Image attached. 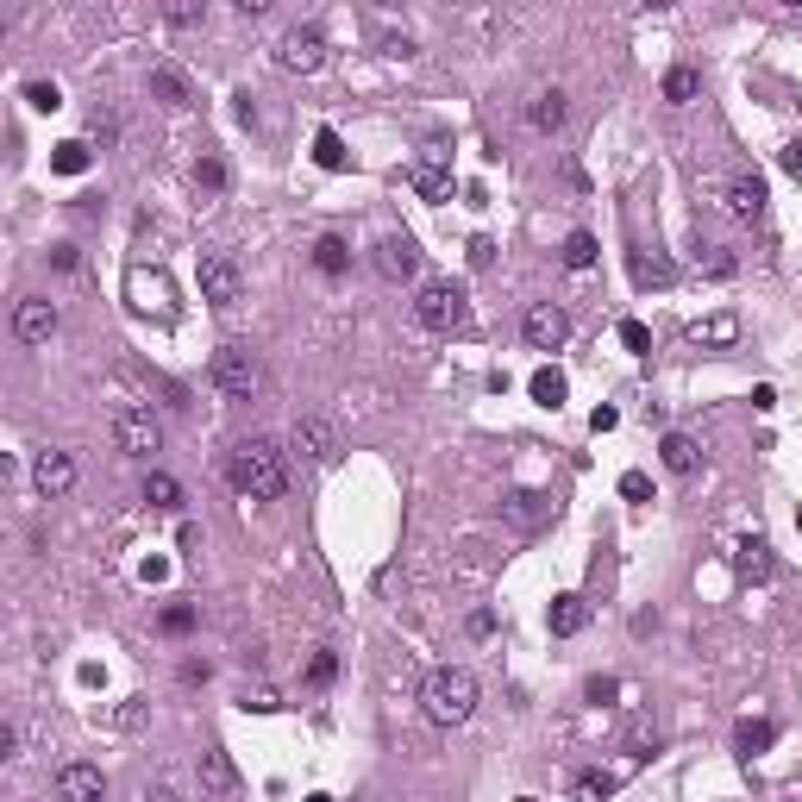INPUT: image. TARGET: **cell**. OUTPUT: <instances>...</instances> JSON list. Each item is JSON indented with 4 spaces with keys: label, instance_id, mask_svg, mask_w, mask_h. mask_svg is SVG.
<instances>
[{
    "label": "cell",
    "instance_id": "6da1fadb",
    "mask_svg": "<svg viewBox=\"0 0 802 802\" xmlns=\"http://www.w3.org/2000/svg\"><path fill=\"white\" fill-rule=\"evenodd\" d=\"M226 477L245 502H282L289 495V452L276 439H245V445H232Z\"/></svg>",
    "mask_w": 802,
    "mask_h": 802
},
{
    "label": "cell",
    "instance_id": "7a4b0ae2",
    "mask_svg": "<svg viewBox=\"0 0 802 802\" xmlns=\"http://www.w3.org/2000/svg\"><path fill=\"white\" fill-rule=\"evenodd\" d=\"M477 677H470L464 665H439L427 671V683H420V709H427L433 727H464L470 715H477Z\"/></svg>",
    "mask_w": 802,
    "mask_h": 802
},
{
    "label": "cell",
    "instance_id": "3957f363",
    "mask_svg": "<svg viewBox=\"0 0 802 802\" xmlns=\"http://www.w3.org/2000/svg\"><path fill=\"white\" fill-rule=\"evenodd\" d=\"M414 320L427 326V333H458V326L470 320V295H464V282H452V276L420 282V289H414Z\"/></svg>",
    "mask_w": 802,
    "mask_h": 802
},
{
    "label": "cell",
    "instance_id": "277c9868",
    "mask_svg": "<svg viewBox=\"0 0 802 802\" xmlns=\"http://www.w3.org/2000/svg\"><path fill=\"white\" fill-rule=\"evenodd\" d=\"M207 383L226 401H257V389H264V358H257L251 345H220L214 364H207Z\"/></svg>",
    "mask_w": 802,
    "mask_h": 802
},
{
    "label": "cell",
    "instance_id": "5b68a950",
    "mask_svg": "<svg viewBox=\"0 0 802 802\" xmlns=\"http://www.w3.org/2000/svg\"><path fill=\"white\" fill-rule=\"evenodd\" d=\"M113 445H120L126 458H151L157 445H163V420H157L151 408H138V401H132V408L113 414Z\"/></svg>",
    "mask_w": 802,
    "mask_h": 802
},
{
    "label": "cell",
    "instance_id": "8992f818",
    "mask_svg": "<svg viewBox=\"0 0 802 802\" xmlns=\"http://www.w3.org/2000/svg\"><path fill=\"white\" fill-rule=\"evenodd\" d=\"M195 282H201L207 308H239V295H245V276H239V264H232L226 251H207L201 270H195Z\"/></svg>",
    "mask_w": 802,
    "mask_h": 802
},
{
    "label": "cell",
    "instance_id": "52a82bcc",
    "mask_svg": "<svg viewBox=\"0 0 802 802\" xmlns=\"http://www.w3.org/2000/svg\"><path fill=\"white\" fill-rule=\"evenodd\" d=\"M276 63L289 69V76H320V69H326V38H320L314 26L282 32V44H276Z\"/></svg>",
    "mask_w": 802,
    "mask_h": 802
},
{
    "label": "cell",
    "instance_id": "ba28073f",
    "mask_svg": "<svg viewBox=\"0 0 802 802\" xmlns=\"http://www.w3.org/2000/svg\"><path fill=\"white\" fill-rule=\"evenodd\" d=\"M289 445H295V452L308 458V464H333V458L345 452V445H339V427H333L326 414H301L295 433H289Z\"/></svg>",
    "mask_w": 802,
    "mask_h": 802
},
{
    "label": "cell",
    "instance_id": "9c48e42d",
    "mask_svg": "<svg viewBox=\"0 0 802 802\" xmlns=\"http://www.w3.org/2000/svg\"><path fill=\"white\" fill-rule=\"evenodd\" d=\"M521 333H527L533 351H558L564 339H571V314H564L558 301H533L527 320H521Z\"/></svg>",
    "mask_w": 802,
    "mask_h": 802
},
{
    "label": "cell",
    "instance_id": "30bf717a",
    "mask_svg": "<svg viewBox=\"0 0 802 802\" xmlns=\"http://www.w3.org/2000/svg\"><path fill=\"white\" fill-rule=\"evenodd\" d=\"M57 301H44V295H26V301H13V339H26V345H51L57 333Z\"/></svg>",
    "mask_w": 802,
    "mask_h": 802
},
{
    "label": "cell",
    "instance_id": "8fae6325",
    "mask_svg": "<svg viewBox=\"0 0 802 802\" xmlns=\"http://www.w3.org/2000/svg\"><path fill=\"white\" fill-rule=\"evenodd\" d=\"M101 796H107L101 765H88V759L57 765V802H101Z\"/></svg>",
    "mask_w": 802,
    "mask_h": 802
},
{
    "label": "cell",
    "instance_id": "7c38bea8",
    "mask_svg": "<svg viewBox=\"0 0 802 802\" xmlns=\"http://www.w3.org/2000/svg\"><path fill=\"white\" fill-rule=\"evenodd\" d=\"M32 489L44 495V502L69 495V489H76V458H69V452H38L32 458Z\"/></svg>",
    "mask_w": 802,
    "mask_h": 802
},
{
    "label": "cell",
    "instance_id": "4fadbf2b",
    "mask_svg": "<svg viewBox=\"0 0 802 802\" xmlns=\"http://www.w3.org/2000/svg\"><path fill=\"white\" fill-rule=\"evenodd\" d=\"M376 270H383L389 282H414L420 276V245L408 239V232H389V239L376 245Z\"/></svg>",
    "mask_w": 802,
    "mask_h": 802
},
{
    "label": "cell",
    "instance_id": "5bb4252c",
    "mask_svg": "<svg viewBox=\"0 0 802 802\" xmlns=\"http://www.w3.org/2000/svg\"><path fill=\"white\" fill-rule=\"evenodd\" d=\"M195 777H201L207 796H232V790H239V771H232V752L226 746H207L201 759H195Z\"/></svg>",
    "mask_w": 802,
    "mask_h": 802
},
{
    "label": "cell",
    "instance_id": "9a60e30c",
    "mask_svg": "<svg viewBox=\"0 0 802 802\" xmlns=\"http://www.w3.org/2000/svg\"><path fill=\"white\" fill-rule=\"evenodd\" d=\"M408 188H414L420 201H445V195H452V163H445V157L408 163Z\"/></svg>",
    "mask_w": 802,
    "mask_h": 802
},
{
    "label": "cell",
    "instance_id": "2e32d148",
    "mask_svg": "<svg viewBox=\"0 0 802 802\" xmlns=\"http://www.w3.org/2000/svg\"><path fill=\"white\" fill-rule=\"evenodd\" d=\"M765 176L759 170H740L734 188H727V207H734V220H765Z\"/></svg>",
    "mask_w": 802,
    "mask_h": 802
},
{
    "label": "cell",
    "instance_id": "e0dca14e",
    "mask_svg": "<svg viewBox=\"0 0 802 802\" xmlns=\"http://www.w3.org/2000/svg\"><path fill=\"white\" fill-rule=\"evenodd\" d=\"M546 627L558 633V640H571V633L589 627V602L577 596V589H564V596H552V608H546Z\"/></svg>",
    "mask_w": 802,
    "mask_h": 802
},
{
    "label": "cell",
    "instance_id": "ac0fdd59",
    "mask_svg": "<svg viewBox=\"0 0 802 802\" xmlns=\"http://www.w3.org/2000/svg\"><path fill=\"white\" fill-rule=\"evenodd\" d=\"M734 571H740L746 583H765V577L777 571V558H771V546H765L759 533H752V539H740V546H734Z\"/></svg>",
    "mask_w": 802,
    "mask_h": 802
},
{
    "label": "cell",
    "instance_id": "d6986e66",
    "mask_svg": "<svg viewBox=\"0 0 802 802\" xmlns=\"http://www.w3.org/2000/svg\"><path fill=\"white\" fill-rule=\"evenodd\" d=\"M151 101H163V107H188L195 101V88H188V76L176 63H157L151 69Z\"/></svg>",
    "mask_w": 802,
    "mask_h": 802
},
{
    "label": "cell",
    "instance_id": "ffe728a7",
    "mask_svg": "<svg viewBox=\"0 0 802 802\" xmlns=\"http://www.w3.org/2000/svg\"><path fill=\"white\" fill-rule=\"evenodd\" d=\"M564 113H571V101H564L558 88H539V94H533V107H527V126H533V132H558V126H564Z\"/></svg>",
    "mask_w": 802,
    "mask_h": 802
},
{
    "label": "cell",
    "instance_id": "44dd1931",
    "mask_svg": "<svg viewBox=\"0 0 802 802\" xmlns=\"http://www.w3.org/2000/svg\"><path fill=\"white\" fill-rule=\"evenodd\" d=\"M658 458H665L671 477H696L702 470V452H696V439H683V433H665V445H658Z\"/></svg>",
    "mask_w": 802,
    "mask_h": 802
},
{
    "label": "cell",
    "instance_id": "7402d4cb",
    "mask_svg": "<svg viewBox=\"0 0 802 802\" xmlns=\"http://www.w3.org/2000/svg\"><path fill=\"white\" fill-rule=\"evenodd\" d=\"M314 270L320 276H345L351 270V251H345L339 232H320V239H314Z\"/></svg>",
    "mask_w": 802,
    "mask_h": 802
},
{
    "label": "cell",
    "instance_id": "603a6c76",
    "mask_svg": "<svg viewBox=\"0 0 802 802\" xmlns=\"http://www.w3.org/2000/svg\"><path fill=\"white\" fill-rule=\"evenodd\" d=\"M627 270H633V282H640V289H671V276H677V270H671V257H658V251H652V257H646V251H633V264H627Z\"/></svg>",
    "mask_w": 802,
    "mask_h": 802
},
{
    "label": "cell",
    "instance_id": "cb8c5ba5",
    "mask_svg": "<svg viewBox=\"0 0 802 802\" xmlns=\"http://www.w3.org/2000/svg\"><path fill=\"white\" fill-rule=\"evenodd\" d=\"M145 502L163 508V514H182V483L170 477V470H151V477H145Z\"/></svg>",
    "mask_w": 802,
    "mask_h": 802
},
{
    "label": "cell",
    "instance_id": "d4e9b609",
    "mask_svg": "<svg viewBox=\"0 0 802 802\" xmlns=\"http://www.w3.org/2000/svg\"><path fill=\"white\" fill-rule=\"evenodd\" d=\"M696 94H702V76H696L690 63H677V69H665V101H671V107H690Z\"/></svg>",
    "mask_w": 802,
    "mask_h": 802
},
{
    "label": "cell",
    "instance_id": "484cf974",
    "mask_svg": "<svg viewBox=\"0 0 802 802\" xmlns=\"http://www.w3.org/2000/svg\"><path fill=\"white\" fill-rule=\"evenodd\" d=\"M690 339H696V345H734V339H740V320H734V314H709V320L690 326Z\"/></svg>",
    "mask_w": 802,
    "mask_h": 802
},
{
    "label": "cell",
    "instance_id": "4316f807",
    "mask_svg": "<svg viewBox=\"0 0 802 802\" xmlns=\"http://www.w3.org/2000/svg\"><path fill=\"white\" fill-rule=\"evenodd\" d=\"M314 163H320V170H345V163H351L345 138H339L333 126H320V132H314Z\"/></svg>",
    "mask_w": 802,
    "mask_h": 802
},
{
    "label": "cell",
    "instance_id": "83f0119b",
    "mask_svg": "<svg viewBox=\"0 0 802 802\" xmlns=\"http://www.w3.org/2000/svg\"><path fill=\"white\" fill-rule=\"evenodd\" d=\"M527 389H533V401H539V408H558L571 383H564V370H552V364H546V370H533V383H527Z\"/></svg>",
    "mask_w": 802,
    "mask_h": 802
},
{
    "label": "cell",
    "instance_id": "f1b7e54d",
    "mask_svg": "<svg viewBox=\"0 0 802 802\" xmlns=\"http://www.w3.org/2000/svg\"><path fill=\"white\" fill-rule=\"evenodd\" d=\"M88 163H94V151L82 145V138H69V145H57V151H51V170H57V176H82Z\"/></svg>",
    "mask_w": 802,
    "mask_h": 802
},
{
    "label": "cell",
    "instance_id": "f546056e",
    "mask_svg": "<svg viewBox=\"0 0 802 802\" xmlns=\"http://www.w3.org/2000/svg\"><path fill=\"white\" fill-rule=\"evenodd\" d=\"M558 257H564V270H589V264H596V232H571Z\"/></svg>",
    "mask_w": 802,
    "mask_h": 802
},
{
    "label": "cell",
    "instance_id": "4dcf8cb0",
    "mask_svg": "<svg viewBox=\"0 0 802 802\" xmlns=\"http://www.w3.org/2000/svg\"><path fill=\"white\" fill-rule=\"evenodd\" d=\"M615 784H621L615 771H583V777H577V802H602V796H615Z\"/></svg>",
    "mask_w": 802,
    "mask_h": 802
},
{
    "label": "cell",
    "instance_id": "1f68e13d",
    "mask_svg": "<svg viewBox=\"0 0 802 802\" xmlns=\"http://www.w3.org/2000/svg\"><path fill=\"white\" fill-rule=\"evenodd\" d=\"M777 740V727L771 721H740V752H746V759H759V752Z\"/></svg>",
    "mask_w": 802,
    "mask_h": 802
},
{
    "label": "cell",
    "instance_id": "d6a6232c",
    "mask_svg": "<svg viewBox=\"0 0 802 802\" xmlns=\"http://www.w3.org/2000/svg\"><path fill=\"white\" fill-rule=\"evenodd\" d=\"M333 677H339V652H333V646H320V652L308 658V683H314V690H326Z\"/></svg>",
    "mask_w": 802,
    "mask_h": 802
},
{
    "label": "cell",
    "instance_id": "836d02e7",
    "mask_svg": "<svg viewBox=\"0 0 802 802\" xmlns=\"http://www.w3.org/2000/svg\"><path fill=\"white\" fill-rule=\"evenodd\" d=\"M696 264L709 270V276H734V270H740V264H734V251H727V245H702V251H696Z\"/></svg>",
    "mask_w": 802,
    "mask_h": 802
},
{
    "label": "cell",
    "instance_id": "e575fe53",
    "mask_svg": "<svg viewBox=\"0 0 802 802\" xmlns=\"http://www.w3.org/2000/svg\"><path fill=\"white\" fill-rule=\"evenodd\" d=\"M195 182L207 188V195H220V188H226V163H220V157H201V163H195Z\"/></svg>",
    "mask_w": 802,
    "mask_h": 802
},
{
    "label": "cell",
    "instance_id": "d590c367",
    "mask_svg": "<svg viewBox=\"0 0 802 802\" xmlns=\"http://www.w3.org/2000/svg\"><path fill=\"white\" fill-rule=\"evenodd\" d=\"M621 345L633 351V358H646V351H652V333H646V320H621Z\"/></svg>",
    "mask_w": 802,
    "mask_h": 802
},
{
    "label": "cell",
    "instance_id": "8d00e7d4",
    "mask_svg": "<svg viewBox=\"0 0 802 802\" xmlns=\"http://www.w3.org/2000/svg\"><path fill=\"white\" fill-rule=\"evenodd\" d=\"M26 101H32L38 113H57V107H63V88H57V82H32V88H26Z\"/></svg>",
    "mask_w": 802,
    "mask_h": 802
},
{
    "label": "cell",
    "instance_id": "74e56055",
    "mask_svg": "<svg viewBox=\"0 0 802 802\" xmlns=\"http://www.w3.org/2000/svg\"><path fill=\"white\" fill-rule=\"evenodd\" d=\"M583 696L602 709V702H615V696H621V677H589V683H583Z\"/></svg>",
    "mask_w": 802,
    "mask_h": 802
},
{
    "label": "cell",
    "instance_id": "f35d334b",
    "mask_svg": "<svg viewBox=\"0 0 802 802\" xmlns=\"http://www.w3.org/2000/svg\"><path fill=\"white\" fill-rule=\"evenodd\" d=\"M163 19H170V26H207V7L182 0V7H163Z\"/></svg>",
    "mask_w": 802,
    "mask_h": 802
},
{
    "label": "cell",
    "instance_id": "ab89813d",
    "mask_svg": "<svg viewBox=\"0 0 802 802\" xmlns=\"http://www.w3.org/2000/svg\"><path fill=\"white\" fill-rule=\"evenodd\" d=\"M245 709H257V715H276V709H282V696L270 690V683H257V690H245Z\"/></svg>",
    "mask_w": 802,
    "mask_h": 802
},
{
    "label": "cell",
    "instance_id": "60d3db41",
    "mask_svg": "<svg viewBox=\"0 0 802 802\" xmlns=\"http://www.w3.org/2000/svg\"><path fill=\"white\" fill-rule=\"evenodd\" d=\"M621 495H627V502H646V495H652L646 470H627V477H621Z\"/></svg>",
    "mask_w": 802,
    "mask_h": 802
},
{
    "label": "cell",
    "instance_id": "b9f144b4",
    "mask_svg": "<svg viewBox=\"0 0 802 802\" xmlns=\"http://www.w3.org/2000/svg\"><path fill=\"white\" fill-rule=\"evenodd\" d=\"M163 627H170V633H188V627H195V608H163Z\"/></svg>",
    "mask_w": 802,
    "mask_h": 802
},
{
    "label": "cell",
    "instance_id": "7bdbcfd3",
    "mask_svg": "<svg viewBox=\"0 0 802 802\" xmlns=\"http://www.w3.org/2000/svg\"><path fill=\"white\" fill-rule=\"evenodd\" d=\"M383 57H414V38L408 32H389L383 38Z\"/></svg>",
    "mask_w": 802,
    "mask_h": 802
},
{
    "label": "cell",
    "instance_id": "ee69618b",
    "mask_svg": "<svg viewBox=\"0 0 802 802\" xmlns=\"http://www.w3.org/2000/svg\"><path fill=\"white\" fill-rule=\"evenodd\" d=\"M495 264V245L489 239H470V270H489Z\"/></svg>",
    "mask_w": 802,
    "mask_h": 802
},
{
    "label": "cell",
    "instance_id": "f6af8a7d",
    "mask_svg": "<svg viewBox=\"0 0 802 802\" xmlns=\"http://www.w3.org/2000/svg\"><path fill=\"white\" fill-rule=\"evenodd\" d=\"M464 627H470V640H489V633H495V615H489V608H477Z\"/></svg>",
    "mask_w": 802,
    "mask_h": 802
},
{
    "label": "cell",
    "instance_id": "bcb514c9",
    "mask_svg": "<svg viewBox=\"0 0 802 802\" xmlns=\"http://www.w3.org/2000/svg\"><path fill=\"white\" fill-rule=\"evenodd\" d=\"M232 101H239V107H232V113H239V126H257V101H251V94H232Z\"/></svg>",
    "mask_w": 802,
    "mask_h": 802
},
{
    "label": "cell",
    "instance_id": "7dc6e473",
    "mask_svg": "<svg viewBox=\"0 0 802 802\" xmlns=\"http://www.w3.org/2000/svg\"><path fill=\"white\" fill-rule=\"evenodd\" d=\"M0 759H19V727H0Z\"/></svg>",
    "mask_w": 802,
    "mask_h": 802
},
{
    "label": "cell",
    "instance_id": "c3c4849f",
    "mask_svg": "<svg viewBox=\"0 0 802 802\" xmlns=\"http://www.w3.org/2000/svg\"><path fill=\"white\" fill-rule=\"evenodd\" d=\"M784 170L802 182V138H796V145H784Z\"/></svg>",
    "mask_w": 802,
    "mask_h": 802
},
{
    "label": "cell",
    "instance_id": "681fc988",
    "mask_svg": "<svg viewBox=\"0 0 802 802\" xmlns=\"http://www.w3.org/2000/svg\"><path fill=\"white\" fill-rule=\"evenodd\" d=\"M145 802H182V796H176V790H170V784H157V790H151V796H145Z\"/></svg>",
    "mask_w": 802,
    "mask_h": 802
},
{
    "label": "cell",
    "instance_id": "f907efd6",
    "mask_svg": "<svg viewBox=\"0 0 802 802\" xmlns=\"http://www.w3.org/2000/svg\"><path fill=\"white\" fill-rule=\"evenodd\" d=\"M351 802H383V796H376V790H364V796H351Z\"/></svg>",
    "mask_w": 802,
    "mask_h": 802
},
{
    "label": "cell",
    "instance_id": "816d5d0a",
    "mask_svg": "<svg viewBox=\"0 0 802 802\" xmlns=\"http://www.w3.org/2000/svg\"><path fill=\"white\" fill-rule=\"evenodd\" d=\"M308 802H333V796H308Z\"/></svg>",
    "mask_w": 802,
    "mask_h": 802
},
{
    "label": "cell",
    "instance_id": "f5cc1de1",
    "mask_svg": "<svg viewBox=\"0 0 802 802\" xmlns=\"http://www.w3.org/2000/svg\"><path fill=\"white\" fill-rule=\"evenodd\" d=\"M796 527H802V508H796Z\"/></svg>",
    "mask_w": 802,
    "mask_h": 802
}]
</instances>
